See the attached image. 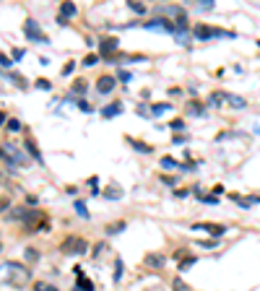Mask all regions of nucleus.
<instances>
[{"mask_svg": "<svg viewBox=\"0 0 260 291\" xmlns=\"http://www.w3.org/2000/svg\"><path fill=\"white\" fill-rule=\"evenodd\" d=\"M169 109H172V104H167V101H162V104H151L149 114H151V117H162V114L169 112Z\"/></svg>", "mask_w": 260, "mask_h": 291, "instance_id": "nucleus-11", "label": "nucleus"}, {"mask_svg": "<svg viewBox=\"0 0 260 291\" xmlns=\"http://www.w3.org/2000/svg\"><path fill=\"white\" fill-rule=\"evenodd\" d=\"M78 107H81L84 112H91V109H94V107H88V104H86V101H78Z\"/></svg>", "mask_w": 260, "mask_h": 291, "instance_id": "nucleus-36", "label": "nucleus"}, {"mask_svg": "<svg viewBox=\"0 0 260 291\" xmlns=\"http://www.w3.org/2000/svg\"><path fill=\"white\" fill-rule=\"evenodd\" d=\"M122 229H125V221H117V224H109V226H107V234H109V237H112V234H120Z\"/></svg>", "mask_w": 260, "mask_h": 291, "instance_id": "nucleus-21", "label": "nucleus"}, {"mask_svg": "<svg viewBox=\"0 0 260 291\" xmlns=\"http://www.w3.org/2000/svg\"><path fill=\"white\" fill-rule=\"evenodd\" d=\"M26 151L34 156V161H37V164H42V161H44V159H42V154H39V148H37V143H34L31 138H26Z\"/></svg>", "mask_w": 260, "mask_h": 291, "instance_id": "nucleus-13", "label": "nucleus"}, {"mask_svg": "<svg viewBox=\"0 0 260 291\" xmlns=\"http://www.w3.org/2000/svg\"><path fill=\"white\" fill-rule=\"evenodd\" d=\"M34 86H37V89H42V91H47V89H52L47 78H37V81H34Z\"/></svg>", "mask_w": 260, "mask_h": 291, "instance_id": "nucleus-29", "label": "nucleus"}, {"mask_svg": "<svg viewBox=\"0 0 260 291\" xmlns=\"http://www.w3.org/2000/svg\"><path fill=\"white\" fill-rule=\"evenodd\" d=\"M73 68H76V63L71 60V63H65V68H63V76H71L73 73Z\"/></svg>", "mask_w": 260, "mask_h": 291, "instance_id": "nucleus-31", "label": "nucleus"}, {"mask_svg": "<svg viewBox=\"0 0 260 291\" xmlns=\"http://www.w3.org/2000/svg\"><path fill=\"white\" fill-rule=\"evenodd\" d=\"M120 81H125V84H128V81H130V73H128V71H120Z\"/></svg>", "mask_w": 260, "mask_h": 291, "instance_id": "nucleus-35", "label": "nucleus"}, {"mask_svg": "<svg viewBox=\"0 0 260 291\" xmlns=\"http://www.w3.org/2000/svg\"><path fill=\"white\" fill-rule=\"evenodd\" d=\"M258 47H260V39H258Z\"/></svg>", "mask_w": 260, "mask_h": 291, "instance_id": "nucleus-37", "label": "nucleus"}, {"mask_svg": "<svg viewBox=\"0 0 260 291\" xmlns=\"http://www.w3.org/2000/svg\"><path fill=\"white\" fill-rule=\"evenodd\" d=\"M195 263H198V258H195V255H187V258H182V260H179V271L185 273L187 268H190V265H195Z\"/></svg>", "mask_w": 260, "mask_h": 291, "instance_id": "nucleus-18", "label": "nucleus"}, {"mask_svg": "<svg viewBox=\"0 0 260 291\" xmlns=\"http://www.w3.org/2000/svg\"><path fill=\"white\" fill-rule=\"evenodd\" d=\"M146 263L151 268H162L164 265V255H146Z\"/></svg>", "mask_w": 260, "mask_h": 291, "instance_id": "nucleus-16", "label": "nucleus"}, {"mask_svg": "<svg viewBox=\"0 0 260 291\" xmlns=\"http://www.w3.org/2000/svg\"><path fill=\"white\" fill-rule=\"evenodd\" d=\"M24 34H26V39H31L34 44H47V42H50L47 34L39 29V24H37L34 18H29L26 24H24Z\"/></svg>", "mask_w": 260, "mask_h": 291, "instance_id": "nucleus-2", "label": "nucleus"}, {"mask_svg": "<svg viewBox=\"0 0 260 291\" xmlns=\"http://www.w3.org/2000/svg\"><path fill=\"white\" fill-rule=\"evenodd\" d=\"M34 291H58V286H52L47 281H37V284H34Z\"/></svg>", "mask_w": 260, "mask_h": 291, "instance_id": "nucleus-23", "label": "nucleus"}, {"mask_svg": "<svg viewBox=\"0 0 260 291\" xmlns=\"http://www.w3.org/2000/svg\"><path fill=\"white\" fill-rule=\"evenodd\" d=\"M224 99H227L232 107H237V109H242L245 107V99L242 97H237V94H224Z\"/></svg>", "mask_w": 260, "mask_h": 291, "instance_id": "nucleus-15", "label": "nucleus"}, {"mask_svg": "<svg viewBox=\"0 0 260 291\" xmlns=\"http://www.w3.org/2000/svg\"><path fill=\"white\" fill-rule=\"evenodd\" d=\"M5 271H13V278H10L13 286H21V284L29 281V268L21 265V263H5Z\"/></svg>", "mask_w": 260, "mask_h": 291, "instance_id": "nucleus-4", "label": "nucleus"}, {"mask_svg": "<svg viewBox=\"0 0 260 291\" xmlns=\"http://www.w3.org/2000/svg\"><path fill=\"white\" fill-rule=\"evenodd\" d=\"M172 289H174V291H193V289H190V286H187V284H185L179 276H177L174 281H172Z\"/></svg>", "mask_w": 260, "mask_h": 291, "instance_id": "nucleus-22", "label": "nucleus"}, {"mask_svg": "<svg viewBox=\"0 0 260 291\" xmlns=\"http://www.w3.org/2000/svg\"><path fill=\"white\" fill-rule=\"evenodd\" d=\"M187 112H190V114H198V117H203V114H206L203 104H198V101H190V104H187Z\"/></svg>", "mask_w": 260, "mask_h": 291, "instance_id": "nucleus-17", "label": "nucleus"}, {"mask_svg": "<svg viewBox=\"0 0 260 291\" xmlns=\"http://www.w3.org/2000/svg\"><path fill=\"white\" fill-rule=\"evenodd\" d=\"M167 127H169V130H174V135H177V133H182V130H185V120H179V117H177V120L169 122Z\"/></svg>", "mask_w": 260, "mask_h": 291, "instance_id": "nucleus-19", "label": "nucleus"}, {"mask_svg": "<svg viewBox=\"0 0 260 291\" xmlns=\"http://www.w3.org/2000/svg\"><path fill=\"white\" fill-rule=\"evenodd\" d=\"M117 114H122V104H120V101H115V104H107V107L101 109V117H104V120H109V117H117Z\"/></svg>", "mask_w": 260, "mask_h": 291, "instance_id": "nucleus-10", "label": "nucleus"}, {"mask_svg": "<svg viewBox=\"0 0 260 291\" xmlns=\"http://www.w3.org/2000/svg\"><path fill=\"white\" fill-rule=\"evenodd\" d=\"M128 143H130L135 151H138V154H151V151H154L149 143H143V141H135V138H128Z\"/></svg>", "mask_w": 260, "mask_h": 291, "instance_id": "nucleus-12", "label": "nucleus"}, {"mask_svg": "<svg viewBox=\"0 0 260 291\" xmlns=\"http://www.w3.org/2000/svg\"><path fill=\"white\" fill-rule=\"evenodd\" d=\"M73 273H76V286H73V291H94V281H88L81 268H76Z\"/></svg>", "mask_w": 260, "mask_h": 291, "instance_id": "nucleus-6", "label": "nucleus"}, {"mask_svg": "<svg viewBox=\"0 0 260 291\" xmlns=\"http://www.w3.org/2000/svg\"><path fill=\"white\" fill-rule=\"evenodd\" d=\"M99 57H101V55H88L86 60H84V65H86V68H94V65L99 63Z\"/></svg>", "mask_w": 260, "mask_h": 291, "instance_id": "nucleus-30", "label": "nucleus"}, {"mask_svg": "<svg viewBox=\"0 0 260 291\" xmlns=\"http://www.w3.org/2000/svg\"><path fill=\"white\" fill-rule=\"evenodd\" d=\"M193 231H208L211 237H221L224 231H227V226H221V224H208V221H203V224H195Z\"/></svg>", "mask_w": 260, "mask_h": 291, "instance_id": "nucleus-8", "label": "nucleus"}, {"mask_svg": "<svg viewBox=\"0 0 260 291\" xmlns=\"http://www.w3.org/2000/svg\"><path fill=\"white\" fill-rule=\"evenodd\" d=\"M117 47H120V42H117V37H104L99 42V55L101 57H112L117 52Z\"/></svg>", "mask_w": 260, "mask_h": 291, "instance_id": "nucleus-5", "label": "nucleus"}, {"mask_svg": "<svg viewBox=\"0 0 260 291\" xmlns=\"http://www.w3.org/2000/svg\"><path fill=\"white\" fill-rule=\"evenodd\" d=\"M221 193H224V188H221V185H213V190H211V195H216V197H219Z\"/></svg>", "mask_w": 260, "mask_h": 291, "instance_id": "nucleus-34", "label": "nucleus"}, {"mask_svg": "<svg viewBox=\"0 0 260 291\" xmlns=\"http://www.w3.org/2000/svg\"><path fill=\"white\" fill-rule=\"evenodd\" d=\"M107 197H109V200H120V197H122V190L117 188V185H112L109 193H107Z\"/></svg>", "mask_w": 260, "mask_h": 291, "instance_id": "nucleus-24", "label": "nucleus"}, {"mask_svg": "<svg viewBox=\"0 0 260 291\" xmlns=\"http://www.w3.org/2000/svg\"><path fill=\"white\" fill-rule=\"evenodd\" d=\"M24 258H26V263H37L39 260V252L34 250V247H26L24 250Z\"/></svg>", "mask_w": 260, "mask_h": 291, "instance_id": "nucleus-20", "label": "nucleus"}, {"mask_svg": "<svg viewBox=\"0 0 260 291\" xmlns=\"http://www.w3.org/2000/svg\"><path fill=\"white\" fill-rule=\"evenodd\" d=\"M115 86H117V78L115 76H99L96 78V91H99V94H109Z\"/></svg>", "mask_w": 260, "mask_h": 291, "instance_id": "nucleus-7", "label": "nucleus"}, {"mask_svg": "<svg viewBox=\"0 0 260 291\" xmlns=\"http://www.w3.org/2000/svg\"><path fill=\"white\" fill-rule=\"evenodd\" d=\"M162 167H164V169H185V164L174 161L172 156H164V159H162Z\"/></svg>", "mask_w": 260, "mask_h": 291, "instance_id": "nucleus-14", "label": "nucleus"}, {"mask_svg": "<svg viewBox=\"0 0 260 291\" xmlns=\"http://www.w3.org/2000/svg\"><path fill=\"white\" fill-rule=\"evenodd\" d=\"M0 63H3V68H10V65H13V63L8 60V55H0Z\"/></svg>", "mask_w": 260, "mask_h": 291, "instance_id": "nucleus-33", "label": "nucleus"}, {"mask_svg": "<svg viewBox=\"0 0 260 291\" xmlns=\"http://www.w3.org/2000/svg\"><path fill=\"white\" fill-rule=\"evenodd\" d=\"M76 16V5L73 3H60V13H58V24L60 26H68V18H73Z\"/></svg>", "mask_w": 260, "mask_h": 291, "instance_id": "nucleus-9", "label": "nucleus"}, {"mask_svg": "<svg viewBox=\"0 0 260 291\" xmlns=\"http://www.w3.org/2000/svg\"><path fill=\"white\" fill-rule=\"evenodd\" d=\"M5 130L18 133V130H21V122H18V120H8V122H5Z\"/></svg>", "mask_w": 260, "mask_h": 291, "instance_id": "nucleus-27", "label": "nucleus"}, {"mask_svg": "<svg viewBox=\"0 0 260 291\" xmlns=\"http://www.w3.org/2000/svg\"><path fill=\"white\" fill-rule=\"evenodd\" d=\"M86 81H76V84H73V94H78V97H81V94H86Z\"/></svg>", "mask_w": 260, "mask_h": 291, "instance_id": "nucleus-25", "label": "nucleus"}, {"mask_svg": "<svg viewBox=\"0 0 260 291\" xmlns=\"http://www.w3.org/2000/svg\"><path fill=\"white\" fill-rule=\"evenodd\" d=\"M76 213L81 216V218H88V211H86V205L81 200H76Z\"/></svg>", "mask_w": 260, "mask_h": 291, "instance_id": "nucleus-28", "label": "nucleus"}, {"mask_svg": "<svg viewBox=\"0 0 260 291\" xmlns=\"http://www.w3.org/2000/svg\"><path fill=\"white\" fill-rule=\"evenodd\" d=\"M112 278H115V284L122 278V260L117 258V263H115V273H112Z\"/></svg>", "mask_w": 260, "mask_h": 291, "instance_id": "nucleus-26", "label": "nucleus"}, {"mask_svg": "<svg viewBox=\"0 0 260 291\" xmlns=\"http://www.w3.org/2000/svg\"><path fill=\"white\" fill-rule=\"evenodd\" d=\"M193 34H195V39H200V42L213 39V37H234L232 31H221V29H213V26H200V24L193 29Z\"/></svg>", "mask_w": 260, "mask_h": 291, "instance_id": "nucleus-3", "label": "nucleus"}, {"mask_svg": "<svg viewBox=\"0 0 260 291\" xmlns=\"http://www.w3.org/2000/svg\"><path fill=\"white\" fill-rule=\"evenodd\" d=\"M133 10H135V13H146V5H141V3H128Z\"/></svg>", "mask_w": 260, "mask_h": 291, "instance_id": "nucleus-32", "label": "nucleus"}, {"mask_svg": "<svg viewBox=\"0 0 260 291\" xmlns=\"http://www.w3.org/2000/svg\"><path fill=\"white\" fill-rule=\"evenodd\" d=\"M60 252L63 255H84V252H88V242L81 237H65L60 244Z\"/></svg>", "mask_w": 260, "mask_h": 291, "instance_id": "nucleus-1", "label": "nucleus"}]
</instances>
